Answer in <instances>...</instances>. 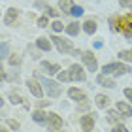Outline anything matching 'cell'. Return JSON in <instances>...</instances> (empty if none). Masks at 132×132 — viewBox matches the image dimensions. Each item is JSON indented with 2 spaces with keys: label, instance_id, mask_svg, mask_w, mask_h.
I'll return each mask as SVG.
<instances>
[{
  "label": "cell",
  "instance_id": "17",
  "mask_svg": "<svg viewBox=\"0 0 132 132\" xmlns=\"http://www.w3.org/2000/svg\"><path fill=\"white\" fill-rule=\"evenodd\" d=\"M36 44H38V47H40V49H44V51H49L51 49V42L47 40V38H38Z\"/></svg>",
  "mask_w": 132,
  "mask_h": 132
},
{
  "label": "cell",
  "instance_id": "38",
  "mask_svg": "<svg viewBox=\"0 0 132 132\" xmlns=\"http://www.w3.org/2000/svg\"><path fill=\"white\" fill-rule=\"evenodd\" d=\"M0 108H2V98H0Z\"/></svg>",
  "mask_w": 132,
  "mask_h": 132
},
{
  "label": "cell",
  "instance_id": "34",
  "mask_svg": "<svg viewBox=\"0 0 132 132\" xmlns=\"http://www.w3.org/2000/svg\"><path fill=\"white\" fill-rule=\"evenodd\" d=\"M125 96H127V98L132 102V89H125Z\"/></svg>",
  "mask_w": 132,
  "mask_h": 132
},
{
  "label": "cell",
  "instance_id": "13",
  "mask_svg": "<svg viewBox=\"0 0 132 132\" xmlns=\"http://www.w3.org/2000/svg\"><path fill=\"white\" fill-rule=\"evenodd\" d=\"M123 117H125V115H121V111H108V123L117 125Z\"/></svg>",
  "mask_w": 132,
  "mask_h": 132
},
{
  "label": "cell",
  "instance_id": "15",
  "mask_svg": "<svg viewBox=\"0 0 132 132\" xmlns=\"http://www.w3.org/2000/svg\"><path fill=\"white\" fill-rule=\"evenodd\" d=\"M117 110L121 111L125 117H130V115H132V108H130L128 104H125V102H119V104H117Z\"/></svg>",
  "mask_w": 132,
  "mask_h": 132
},
{
  "label": "cell",
  "instance_id": "37",
  "mask_svg": "<svg viewBox=\"0 0 132 132\" xmlns=\"http://www.w3.org/2000/svg\"><path fill=\"white\" fill-rule=\"evenodd\" d=\"M0 132H8V130H6V128H0Z\"/></svg>",
  "mask_w": 132,
  "mask_h": 132
},
{
  "label": "cell",
  "instance_id": "26",
  "mask_svg": "<svg viewBox=\"0 0 132 132\" xmlns=\"http://www.w3.org/2000/svg\"><path fill=\"white\" fill-rule=\"evenodd\" d=\"M51 27H53V30H55V32H61V30H62V23H61V21H53Z\"/></svg>",
  "mask_w": 132,
  "mask_h": 132
},
{
  "label": "cell",
  "instance_id": "3",
  "mask_svg": "<svg viewBox=\"0 0 132 132\" xmlns=\"http://www.w3.org/2000/svg\"><path fill=\"white\" fill-rule=\"evenodd\" d=\"M49 40H53L55 47L61 53H74V49H72V45H70L68 40H62V38H59V36H53V38H49Z\"/></svg>",
  "mask_w": 132,
  "mask_h": 132
},
{
  "label": "cell",
  "instance_id": "23",
  "mask_svg": "<svg viewBox=\"0 0 132 132\" xmlns=\"http://www.w3.org/2000/svg\"><path fill=\"white\" fill-rule=\"evenodd\" d=\"M70 13L74 15V17H81V15H83V8H81V6H74Z\"/></svg>",
  "mask_w": 132,
  "mask_h": 132
},
{
  "label": "cell",
  "instance_id": "18",
  "mask_svg": "<svg viewBox=\"0 0 132 132\" xmlns=\"http://www.w3.org/2000/svg\"><path fill=\"white\" fill-rule=\"evenodd\" d=\"M66 32L70 36H77L79 34V25H77V23H70V25L66 27Z\"/></svg>",
  "mask_w": 132,
  "mask_h": 132
},
{
  "label": "cell",
  "instance_id": "35",
  "mask_svg": "<svg viewBox=\"0 0 132 132\" xmlns=\"http://www.w3.org/2000/svg\"><path fill=\"white\" fill-rule=\"evenodd\" d=\"M34 6H36V8H42V10H47V6L44 2H40V0H38V2H34Z\"/></svg>",
  "mask_w": 132,
  "mask_h": 132
},
{
  "label": "cell",
  "instance_id": "16",
  "mask_svg": "<svg viewBox=\"0 0 132 132\" xmlns=\"http://www.w3.org/2000/svg\"><path fill=\"white\" fill-rule=\"evenodd\" d=\"M59 6H61V10H62V11H66V13H70L72 8H74L72 0H59Z\"/></svg>",
  "mask_w": 132,
  "mask_h": 132
},
{
  "label": "cell",
  "instance_id": "1",
  "mask_svg": "<svg viewBox=\"0 0 132 132\" xmlns=\"http://www.w3.org/2000/svg\"><path fill=\"white\" fill-rule=\"evenodd\" d=\"M111 25H113V30H121L127 38H132V15L113 17Z\"/></svg>",
  "mask_w": 132,
  "mask_h": 132
},
{
  "label": "cell",
  "instance_id": "36",
  "mask_svg": "<svg viewBox=\"0 0 132 132\" xmlns=\"http://www.w3.org/2000/svg\"><path fill=\"white\" fill-rule=\"evenodd\" d=\"M6 79V74H4V70H2V64H0V81Z\"/></svg>",
  "mask_w": 132,
  "mask_h": 132
},
{
  "label": "cell",
  "instance_id": "21",
  "mask_svg": "<svg viewBox=\"0 0 132 132\" xmlns=\"http://www.w3.org/2000/svg\"><path fill=\"white\" fill-rule=\"evenodd\" d=\"M96 104H98V108H106L108 104H110V100H108L106 94H98L96 96Z\"/></svg>",
  "mask_w": 132,
  "mask_h": 132
},
{
  "label": "cell",
  "instance_id": "5",
  "mask_svg": "<svg viewBox=\"0 0 132 132\" xmlns=\"http://www.w3.org/2000/svg\"><path fill=\"white\" fill-rule=\"evenodd\" d=\"M81 57H83V62H85V66L89 70H96L98 68V62H96V59H94V55L91 51H85V53H81Z\"/></svg>",
  "mask_w": 132,
  "mask_h": 132
},
{
  "label": "cell",
  "instance_id": "8",
  "mask_svg": "<svg viewBox=\"0 0 132 132\" xmlns=\"http://www.w3.org/2000/svg\"><path fill=\"white\" fill-rule=\"evenodd\" d=\"M81 127L85 132H91L94 127V115H83L81 117Z\"/></svg>",
  "mask_w": 132,
  "mask_h": 132
},
{
  "label": "cell",
  "instance_id": "20",
  "mask_svg": "<svg viewBox=\"0 0 132 132\" xmlns=\"http://www.w3.org/2000/svg\"><path fill=\"white\" fill-rule=\"evenodd\" d=\"M68 94H70V98H74V100H85V94L81 91H77V89H70Z\"/></svg>",
  "mask_w": 132,
  "mask_h": 132
},
{
  "label": "cell",
  "instance_id": "9",
  "mask_svg": "<svg viewBox=\"0 0 132 132\" xmlns=\"http://www.w3.org/2000/svg\"><path fill=\"white\" fill-rule=\"evenodd\" d=\"M27 85H28L30 93L34 94L36 98H40V96H42V87H40V83L36 81V79H28V81H27Z\"/></svg>",
  "mask_w": 132,
  "mask_h": 132
},
{
  "label": "cell",
  "instance_id": "19",
  "mask_svg": "<svg viewBox=\"0 0 132 132\" xmlns=\"http://www.w3.org/2000/svg\"><path fill=\"white\" fill-rule=\"evenodd\" d=\"M32 119H34L36 123H44L45 119H47V115H45V113L42 111V110H36V111L32 113Z\"/></svg>",
  "mask_w": 132,
  "mask_h": 132
},
{
  "label": "cell",
  "instance_id": "32",
  "mask_svg": "<svg viewBox=\"0 0 132 132\" xmlns=\"http://www.w3.org/2000/svg\"><path fill=\"white\" fill-rule=\"evenodd\" d=\"M10 127L13 128V130H19V123H17V121H13V119H11V121H10Z\"/></svg>",
  "mask_w": 132,
  "mask_h": 132
},
{
  "label": "cell",
  "instance_id": "30",
  "mask_svg": "<svg viewBox=\"0 0 132 132\" xmlns=\"http://www.w3.org/2000/svg\"><path fill=\"white\" fill-rule=\"evenodd\" d=\"M49 23H47V17H40L38 19V27H47Z\"/></svg>",
  "mask_w": 132,
  "mask_h": 132
},
{
  "label": "cell",
  "instance_id": "33",
  "mask_svg": "<svg viewBox=\"0 0 132 132\" xmlns=\"http://www.w3.org/2000/svg\"><path fill=\"white\" fill-rule=\"evenodd\" d=\"M47 13H49L51 17H57V15H59V11H57V10H53V8H47Z\"/></svg>",
  "mask_w": 132,
  "mask_h": 132
},
{
  "label": "cell",
  "instance_id": "6",
  "mask_svg": "<svg viewBox=\"0 0 132 132\" xmlns=\"http://www.w3.org/2000/svg\"><path fill=\"white\" fill-rule=\"evenodd\" d=\"M47 127H49V130H59L62 127V119L57 113H49L47 115Z\"/></svg>",
  "mask_w": 132,
  "mask_h": 132
},
{
  "label": "cell",
  "instance_id": "4",
  "mask_svg": "<svg viewBox=\"0 0 132 132\" xmlns=\"http://www.w3.org/2000/svg\"><path fill=\"white\" fill-rule=\"evenodd\" d=\"M68 76H70V79H74V81H83L85 79V72H83V68L79 64H72Z\"/></svg>",
  "mask_w": 132,
  "mask_h": 132
},
{
  "label": "cell",
  "instance_id": "12",
  "mask_svg": "<svg viewBox=\"0 0 132 132\" xmlns=\"http://www.w3.org/2000/svg\"><path fill=\"white\" fill-rule=\"evenodd\" d=\"M96 83H98V85H102V87H115V81L110 79L106 74H104V76H98V77H96Z\"/></svg>",
  "mask_w": 132,
  "mask_h": 132
},
{
  "label": "cell",
  "instance_id": "11",
  "mask_svg": "<svg viewBox=\"0 0 132 132\" xmlns=\"http://www.w3.org/2000/svg\"><path fill=\"white\" fill-rule=\"evenodd\" d=\"M42 68H44V72H47V74H59V64H51V62H47V61H44L42 62Z\"/></svg>",
  "mask_w": 132,
  "mask_h": 132
},
{
  "label": "cell",
  "instance_id": "10",
  "mask_svg": "<svg viewBox=\"0 0 132 132\" xmlns=\"http://www.w3.org/2000/svg\"><path fill=\"white\" fill-rule=\"evenodd\" d=\"M17 15H19V13H17V10L15 8H10L8 10V13H6V25H13V23L17 21Z\"/></svg>",
  "mask_w": 132,
  "mask_h": 132
},
{
  "label": "cell",
  "instance_id": "27",
  "mask_svg": "<svg viewBox=\"0 0 132 132\" xmlns=\"http://www.w3.org/2000/svg\"><path fill=\"white\" fill-rule=\"evenodd\" d=\"M59 79H61V81H68L70 79L68 72H59Z\"/></svg>",
  "mask_w": 132,
  "mask_h": 132
},
{
  "label": "cell",
  "instance_id": "7",
  "mask_svg": "<svg viewBox=\"0 0 132 132\" xmlns=\"http://www.w3.org/2000/svg\"><path fill=\"white\" fill-rule=\"evenodd\" d=\"M44 85H45V89H47V94H49V96L57 98L59 94H61V87H59L55 81H51V79H44Z\"/></svg>",
  "mask_w": 132,
  "mask_h": 132
},
{
  "label": "cell",
  "instance_id": "22",
  "mask_svg": "<svg viewBox=\"0 0 132 132\" xmlns=\"http://www.w3.org/2000/svg\"><path fill=\"white\" fill-rule=\"evenodd\" d=\"M10 100L13 102V104H21V102H23V98H21V94H17L15 91H13V93H10Z\"/></svg>",
  "mask_w": 132,
  "mask_h": 132
},
{
  "label": "cell",
  "instance_id": "14",
  "mask_svg": "<svg viewBox=\"0 0 132 132\" xmlns=\"http://www.w3.org/2000/svg\"><path fill=\"white\" fill-rule=\"evenodd\" d=\"M83 30H85L87 34H93L94 30H96V21L94 19H87L85 23H83Z\"/></svg>",
  "mask_w": 132,
  "mask_h": 132
},
{
  "label": "cell",
  "instance_id": "25",
  "mask_svg": "<svg viewBox=\"0 0 132 132\" xmlns=\"http://www.w3.org/2000/svg\"><path fill=\"white\" fill-rule=\"evenodd\" d=\"M8 55V44H0V59Z\"/></svg>",
  "mask_w": 132,
  "mask_h": 132
},
{
  "label": "cell",
  "instance_id": "28",
  "mask_svg": "<svg viewBox=\"0 0 132 132\" xmlns=\"http://www.w3.org/2000/svg\"><path fill=\"white\" fill-rule=\"evenodd\" d=\"M19 62H21V59L17 57V55H11V57H10V64L15 66V64H19Z\"/></svg>",
  "mask_w": 132,
  "mask_h": 132
},
{
  "label": "cell",
  "instance_id": "24",
  "mask_svg": "<svg viewBox=\"0 0 132 132\" xmlns=\"http://www.w3.org/2000/svg\"><path fill=\"white\" fill-rule=\"evenodd\" d=\"M119 57H121L123 59V61H132V51H121V53H119Z\"/></svg>",
  "mask_w": 132,
  "mask_h": 132
},
{
  "label": "cell",
  "instance_id": "2",
  "mask_svg": "<svg viewBox=\"0 0 132 132\" xmlns=\"http://www.w3.org/2000/svg\"><path fill=\"white\" fill-rule=\"evenodd\" d=\"M127 72H130V68L127 64H115V62H111V64H106L104 66V74H115V76H123V74H127Z\"/></svg>",
  "mask_w": 132,
  "mask_h": 132
},
{
  "label": "cell",
  "instance_id": "29",
  "mask_svg": "<svg viewBox=\"0 0 132 132\" xmlns=\"http://www.w3.org/2000/svg\"><path fill=\"white\" fill-rule=\"evenodd\" d=\"M113 132H128V130H127V127H123V125H115V127H113Z\"/></svg>",
  "mask_w": 132,
  "mask_h": 132
},
{
  "label": "cell",
  "instance_id": "31",
  "mask_svg": "<svg viewBox=\"0 0 132 132\" xmlns=\"http://www.w3.org/2000/svg\"><path fill=\"white\" fill-rule=\"evenodd\" d=\"M119 4H121L123 8H130V6H132V0H119Z\"/></svg>",
  "mask_w": 132,
  "mask_h": 132
}]
</instances>
